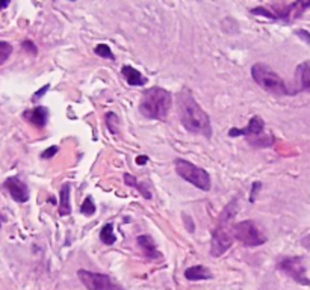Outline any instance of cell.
I'll list each match as a JSON object with an SVG mask.
<instances>
[{
	"instance_id": "obj_6",
	"label": "cell",
	"mask_w": 310,
	"mask_h": 290,
	"mask_svg": "<svg viewBox=\"0 0 310 290\" xmlns=\"http://www.w3.org/2000/svg\"><path fill=\"white\" fill-rule=\"evenodd\" d=\"M251 78L262 89H265L266 92L276 97L290 95V91L286 86L284 80L268 64H263V62L254 64L251 67Z\"/></svg>"
},
{
	"instance_id": "obj_2",
	"label": "cell",
	"mask_w": 310,
	"mask_h": 290,
	"mask_svg": "<svg viewBox=\"0 0 310 290\" xmlns=\"http://www.w3.org/2000/svg\"><path fill=\"white\" fill-rule=\"evenodd\" d=\"M238 200L233 198L232 201L224 207L223 213L218 218L216 228L212 233V242H210V256L220 257L223 256L233 245V227L232 221L238 210Z\"/></svg>"
},
{
	"instance_id": "obj_26",
	"label": "cell",
	"mask_w": 310,
	"mask_h": 290,
	"mask_svg": "<svg viewBox=\"0 0 310 290\" xmlns=\"http://www.w3.org/2000/svg\"><path fill=\"white\" fill-rule=\"evenodd\" d=\"M22 47L26 50V52L32 53V54H37V46L32 43V41H23V44H22Z\"/></svg>"
},
{
	"instance_id": "obj_30",
	"label": "cell",
	"mask_w": 310,
	"mask_h": 290,
	"mask_svg": "<svg viewBox=\"0 0 310 290\" xmlns=\"http://www.w3.org/2000/svg\"><path fill=\"white\" fill-rule=\"evenodd\" d=\"M147 160H149L147 156H139V158L136 159V163H138V165H142V163H145Z\"/></svg>"
},
{
	"instance_id": "obj_25",
	"label": "cell",
	"mask_w": 310,
	"mask_h": 290,
	"mask_svg": "<svg viewBox=\"0 0 310 290\" xmlns=\"http://www.w3.org/2000/svg\"><path fill=\"white\" fill-rule=\"evenodd\" d=\"M49 88H50V85H44V86H43L41 89H38V91H37V92L33 94L32 100H33V102H35V100H40V99H41V97H43V95H44V94H46V92L49 91Z\"/></svg>"
},
{
	"instance_id": "obj_7",
	"label": "cell",
	"mask_w": 310,
	"mask_h": 290,
	"mask_svg": "<svg viewBox=\"0 0 310 290\" xmlns=\"http://www.w3.org/2000/svg\"><path fill=\"white\" fill-rule=\"evenodd\" d=\"M174 166H176V172L180 176L181 179L192 186L198 187L200 190H210L212 187V180L210 176L206 169L185 160V159H176L174 160Z\"/></svg>"
},
{
	"instance_id": "obj_17",
	"label": "cell",
	"mask_w": 310,
	"mask_h": 290,
	"mask_svg": "<svg viewBox=\"0 0 310 290\" xmlns=\"http://www.w3.org/2000/svg\"><path fill=\"white\" fill-rule=\"evenodd\" d=\"M70 192H71V185L64 183L61 190H59V215L67 216L71 213V204H70Z\"/></svg>"
},
{
	"instance_id": "obj_4",
	"label": "cell",
	"mask_w": 310,
	"mask_h": 290,
	"mask_svg": "<svg viewBox=\"0 0 310 290\" xmlns=\"http://www.w3.org/2000/svg\"><path fill=\"white\" fill-rule=\"evenodd\" d=\"M310 8V0L309 2H292L289 5H271V6H258L251 9V14L254 15H262L271 20H280L284 23H290L297 18H300L306 9Z\"/></svg>"
},
{
	"instance_id": "obj_11",
	"label": "cell",
	"mask_w": 310,
	"mask_h": 290,
	"mask_svg": "<svg viewBox=\"0 0 310 290\" xmlns=\"http://www.w3.org/2000/svg\"><path fill=\"white\" fill-rule=\"evenodd\" d=\"M5 189L9 192L11 198L17 203H26L29 201V187L25 182H22L19 177H9L5 180Z\"/></svg>"
},
{
	"instance_id": "obj_1",
	"label": "cell",
	"mask_w": 310,
	"mask_h": 290,
	"mask_svg": "<svg viewBox=\"0 0 310 290\" xmlns=\"http://www.w3.org/2000/svg\"><path fill=\"white\" fill-rule=\"evenodd\" d=\"M177 107L181 126L189 133L212 138L210 118L188 88H183L177 97Z\"/></svg>"
},
{
	"instance_id": "obj_22",
	"label": "cell",
	"mask_w": 310,
	"mask_h": 290,
	"mask_svg": "<svg viewBox=\"0 0 310 290\" xmlns=\"http://www.w3.org/2000/svg\"><path fill=\"white\" fill-rule=\"evenodd\" d=\"M12 53V46L6 41H0V65L5 64Z\"/></svg>"
},
{
	"instance_id": "obj_27",
	"label": "cell",
	"mask_w": 310,
	"mask_h": 290,
	"mask_svg": "<svg viewBox=\"0 0 310 290\" xmlns=\"http://www.w3.org/2000/svg\"><path fill=\"white\" fill-rule=\"evenodd\" d=\"M260 187H262V183H260V182H254V183H253V187H251V197H250V201H251V203H254L256 195H258V190Z\"/></svg>"
},
{
	"instance_id": "obj_9",
	"label": "cell",
	"mask_w": 310,
	"mask_h": 290,
	"mask_svg": "<svg viewBox=\"0 0 310 290\" xmlns=\"http://www.w3.org/2000/svg\"><path fill=\"white\" fill-rule=\"evenodd\" d=\"M78 277L83 286L88 290H124L120 284H117L109 275L99 274V272H89V270H78Z\"/></svg>"
},
{
	"instance_id": "obj_15",
	"label": "cell",
	"mask_w": 310,
	"mask_h": 290,
	"mask_svg": "<svg viewBox=\"0 0 310 290\" xmlns=\"http://www.w3.org/2000/svg\"><path fill=\"white\" fill-rule=\"evenodd\" d=\"M185 278L189 281H202V280H212V272L207 269L206 266L197 264L191 266L185 270Z\"/></svg>"
},
{
	"instance_id": "obj_33",
	"label": "cell",
	"mask_w": 310,
	"mask_h": 290,
	"mask_svg": "<svg viewBox=\"0 0 310 290\" xmlns=\"http://www.w3.org/2000/svg\"><path fill=\"white\" fill-rule=\"evenodd\" d=\"M0 227H2V221H0Z\"/></svg>"
},
{
	"instance_id": "obj_3",
	"label": "cell",
	"mask_w": 310,
	"mask_h": 290,
	"mask_svg": "<svg viewBox=\"0 0 310 290\" xmlns=\"http://www.w3.org/2000/svg\"><path fill=\"white\" fill-rule=\"evenodd\" d=\"M171 105V92L160 86H153L144 91L139 103V113L149 120H165Z\"/></svg>"
},
{
	"instance_id": "obj_24",
	"label": "cell",
	"mask_w": 310,
	"mask_h": 290,
	"mask_svg": "<svg viewBox=\"0 0 310 290\" xmlns=\"http://www.w3.org/2000/svg\"><path fill=\"white\" fill-rule=\"evenodd\" d=\"M59 151V147L58 145H52V147H49L46 151H43V154H41V158L43 159H52L56 153Z\"/></svg>"
},
{
	"instance_id": "obj_14",
	"label": "cell",
	"mask_w": 310,
	"mask_h": 290,
	"mask_svg": "<svg viewBox=\"0 0 310 290\" xmlns=\"http://www.w3.org/2000/svg\"><path fill=\"white\" fill-rule=\"evenodd\" d=\"M136 242H138L139 248L142 249V253H144L149 259H160V257H162V256H160V251L157 249L155 240H153L152 236H149V235L138 236Z\"/></svg>"
},
{
	"instance_id": "obj_29",
	"label": "cell",
	"mask_w": 310,
	"mask_h": 290,
	"mask_svg": "<svg viewBox=\"0 0 310 290\" xmlns=\"http://www.w3.org/2000/svg\"><path fill=\"white\" fill-rule=\"evenodd\" d=\"M185 222H186L188 230H189V231H194V222H191V221H189V216H186V215H185Z\"/></svg>"
},
{
	"instance_id": "obj_18",
	"label": "cell",
	"mask_w": 310,
	"mask_h": 290,
	"mask_svg": "<svg viewBox=\"0 0 310 290\" xmlns=\"http://www.w3.org/2000/svg\"><path fill=\"white\" fill-rule=\"evenodd\" d=\"M124 182H126V185L127 186H132V187L138 189V192H139L144 198H147V200L152 198L150 190H149L145 186L142 185V183H139V182L136 180V177H133V176H130V174H124Z\"/></svg>"
},
{
	"instance_id": "obj_8",
	"label": "cell",
	"mask_w": 310,
	"mask_h": 290,
	"mask_svg": "<svg viewBox=\"0 0 310 290\" xmlns=\"http://www.w3.org/2000/svg\"><path fill=\"white\" fill-rule=\"evenodd\" d=\"M233 238L245 246H260L266 243V236L260 231L256 222L247 219L233 225Z\"/></svg>"
},
{
	"instance_id": "obj_13",
	"label": "cell",
	"mask_w": 310,
	"mask_h": 290,
	"mask_svg": "<svg viewBox=\"0 0 310 290\" xmlns=\"http://www.w3.org/2000/svg\"><path fill=\"white\" fill-rule=\"evenodd\" d=\"M23 117L26 118L30 124H33L35 127L43 129L47 124V121H49V110L44 106H37V107H33L30 110H26L23 113Z\"/></svg>"
},
{
	"instance_id": "obj_23",
	"label": "cell",
	"mask_w": 310,
	"mask_h": 290,
	"mask_svg": "<svg viewBox=\"0 0 310 290\" xmlns=\"http://www.w3.org/2000/svg\"><path fill=\"white\" fill-rule=\"evenodd\" d=\"M117 124H120V121H118V117H117L115 113L109 112V113L106 115V126H107L109 132L114 133V134H117V133H118Z\"/></svg>"
},
{
	"instance_id": "obj_12",
	"label": "cell",
	"mask_w": 310,
	"mask_h": 290,
	"mask_svg": "<svg viewBox=\"0 0 310 290\" xmlns=\"http://www.w3.org/2000/svg\"><path fill=\"white\" fill-rule=\"evenodd\" d=\"M295 83L298 88L294 94L298 92H310V61L301 62L295 70Z\"/></svg>"
},
{
	"instance_id": "obj_20",
	"label": "cell",
	"mask_w": 310,
	"mask_h": 290,
	"mask_svg": "<svg viewBox=\"0 0 310 290\" xmlns=\"http://www.w3.org/2000/svg\"><path fill=\"white\" fill-rule=\"evenodd\" d=\"M94 53H96L97 56L103 57V59L115 61V56H114V53H112L111 47H109L107 44H97V46L94 47Z\"/></svg>"
},
{
	"instance_id": "obj_16",
	"label": "cell",
	"mask_w": 310,
	"mask_h": 290,
	"mask_svg": "<svg viewBox=\"0 0 310 290\" xmlns=\"http://www.w3.org/2000/svg\"><path fill=\"white\" fill-rule=\"evenodd\" d=\"M121 74L130 86H144L147 83V78H144L136 68H133L130 65H124L121 68Z\"/></svg>"
},
{
	"instance_id": "obj_5",
	"label": "cell",
	"mask_w": 310,
	"mask_h": 290,
	"mask_svg": "<svg viewBox=\"0 0 310 290\" xmlns=\"http://www.w3.org/2000/svg\"><path fill=\"white\" fill-rule=\"evenodd\" d=\"M229 134L233 138L244 136L247 139V142L254 148H269L276 142L274 134L265 129V121L259 115H254L253 118H250L248 126L245 129H232Z\"/></svg>"
},
{
	"instance_id": "obj_21",
	"label": "cell",
	"mask_w": 310,
	"mask_h": 290,
	"mask_svg": "<svg viewBox=\"0 0 310 290\" xmlns=\"http://www.w3.org/2000/svg\"><path fill=\"white\" fill-rule=\"evenodd\" d=\"M80 211L85 215V216H93L96 213V204L93 201V197H86L85 201L82 203V207H80Z\"/></svg>"
},
{
	"instance_id": "obj_19",
	"label": "cell",
	"mask_w": 310,
	"mask_h": 290,
	"mask_svg": "<svg viewBox=\"0 0 310 290\" xmlns=\"http://www.w3.org/2000/svg\"><path fill=\"white\" fill-rule=\"evenodd\" d=\"M100 240L103 242L104 245H114L117 242V236L114 233V225L111 222L103 225V228L100 231Z\"/></svg>"
},
{
	"instance_id": "obj_31",
	"label": "cell",
	"mask_w": 310,
	"mask_h": 290,
	"mask_svg": "<svg viewBox=\"0 0 310 290\" xmlns=\"http://www.w3.org/2000/svg\"><path fill=\"white\" fill-rule=\"evenodd\" d=\"M297 33H300V35H304V40H307V41H309V44H310V35L307 33V32H304V30H298Z\"/></svg>"
},
{
	"instance_id": "obj_10",
	"label": "cell",
	"mask_w": 310,
	"mask_h": 290,
	"mask_svg": "<svg viewBox=\"0 0 310 290\" xmlns=\"http://www.w3.org/2000/svg\"><path fill=\"white\" fill-rule=\"evenodd\" d=\"M277 267L298 284H303V286L310 284L307 274H306V266L303 263L301 257H284L279 262Z\"/></svg>"
},
{
	"instance_id": "obj_28",
	"label": "cell",
	"mask_w": 310,
	"mask_h": 290,
	"mask_svg": "<svg viewBox=\"0 0 310 290\" xmlns=\"http://www.w3.org/2000/svg\"><path fill=\"white\" fill-rule=\"evenodd\" d=\"M301 245H303L306 249H309L310 251V235H307V236H304V238L301 239Z\"/></svg>"
},
{
	"instance_id": "obj_32",
	"label": "cell",
	"mask_w": 310,
	"mask_h": 290,
	"mask_svg": "<svg viewBox=\"0 0 310 290\" xmlns=\"http://www.w3.org/2000/svg\"><path fill=\"white\" fill-rule=\"evenodd\" d=\"M6 6H9V2H0V9H5Z\"/></svg>"
}]
</instances>
